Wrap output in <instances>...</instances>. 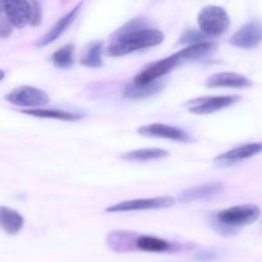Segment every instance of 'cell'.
Segmentation results:
<instances>
[{
    "mask_svg": "<svg viewBox=\"0 0 262 262\" xmlns=\"http://www.w3.org/2000/svg\"><path fill=\"white\" fill-rule=\"evenodd\" d=\"M136 248L143 252H166V251L171 250V245L165 239H161L159 237H154V235H140L137 237L135 243Z\"/></svg>",
    "mask_w": 262,
    "mask_h": 262,
    "instance_id": "obj_19",
    "label": "cell"
},
{
    "mask_svg": "<svg viewBox=\"0 0 262 262\" xmlns=\"http://www.w3.org/2000/svg\"><path fill=\"white\" fill-rule=\"evenodd\" d=\"M223 189H224V186H223L222 182H209V183L200 184V186L184 189L179 194V201L192 202L200 201V200H209L217 196L220 192H223Z\"/></svg>",
    "mask_w": 262,
    "mask_h": 262,
    "instance_id": "obj_14",
    "label": "cell"
},
{
    "mask_svg": "<svg viewBox=\"0 0 262 262\" xmlns=\"http://www.w3.org/2000/svg\"><path fill=\"white\" fill-rule=\"evenodd\" d=\"M164 33L158 28L145 27L140 20H130L115 35V40L107 46L106 55L123 56L143 49L160 45Z\"/></svg>",
    "mask_w": 262,
    "mask_h": 262,
    "instance_id": "obj_1",
    "label": "cell"
},
{
    "mask_svg": "<svg viewBox=\"0 0 262 262\" xmlns=\"http://www.w3.org/2000/svg\"><path fill=\"white\" fill-rule=\"evenodd\" d=\"M23 114L31 115V117L42 118V119H55L63 120V122H77L82 119V115L78 113L67 112V110L58 109H33V110H23Z\"/></svg>",
    "mask_w": 262,
    "mask_h": 262,
    "instance_id": "obj_16",
    "label": "cell"
},
{
    "mask_svg": "<svg viewBox=\"0 0 262 262\" xmlns=\"http://www.w3.org/2000/svg\"><path fill=\"white\" fill-rule=\"evenodd\" d=\"M102 51H104V43L101 41H94L89 43L81 58V64L89 68H100L102 66Z\"/></svg>",
    "mask_w": 262,
    "mask_h": 262,
    "instance_id": "obj_21",
    "label": "cell"
},
{
    "mask_svg": "<svg viewBox=\"0 0 262 262\" xmlns=\"http://www.w3.org/2000/svg\"><path fill=\"white\" fill-rule=\"evenodd\" d=\"M206 86L209 89H219V87L247 89L252 86V81L243 74L235 73V72H219V73L211 74L206 79Z\"/></svg>",
    "mask_w": 262,
    "mask_h": 262,
    "instance_id": "obj_12",
    "label": "cell"
},
{
    "mask_svg": "<svg viewBox=\"0 0 262 262\" xmlns=\"http://www.w3.org/2000/svg\"><path fill=\"white\" fill-rule=\"evenodd\" d=\"M261 216L260 207L253 204L228 207L216 214V222L225 228L248 227Z\"/></svg>",
    "mask_w": 262,
    "mask_h": 262,
    "instance_id": "obj_4",
    "label": "cell"
},
{
    "mask_svg": "<svg viewBox=\"0 0 262 262\" xmlns=\"http://www.w3.org/2000/svg\"><path fill=\"white\" fill-rule=\"evenodd\" d=\"M217 49V45L212 41H204V42L194 43V45H189L184 48L183 50L178 51L179 58L182 61L184 60H199V59L205 58V56L210 55L214 53Z\"/></svg>",
    "mask_w": 262,
    "mask_h": 262,
    "instance_id": "obj_17",
    "label": "cell"
},
{
    "mask_svg": "<svg viewBox=\"0 0 262 262\" xmlns=\"http://www.w3.org/2000/svg\"><path fill=\"white\" fill-rule=\"evenodd\" d=\"M169 152L163 148H140V150H133L129 152H125L120 156V159L127 161H137V163H146V161L160 160L166 158Z\"/></svg>",
    "mask_w": 262,
    "mask_h": 262,
    "instance_id": "obj_18",
    "label": "cell"
},
{
    "mask_svg": "<svg viewBox=\"0 0 262 262\" xmlns=\"http://www.w3.org/2000/svg\"><path fill=\"white\" fill-rule=\"evenodd\" d=\"M164 87V82L159 81L155 83L146 84V86H138V84L129 82V83L125 86L124 92H123V96L125 99L129 100H140L145 99V97L151 96V95L156 94V92L160 91Z\"/></svg>",
    "mask_w": 262,
    "mask_h": 262,
    "instance_id": "obj_20",
    "label": "cell"
},
{
    "mask_svg": "<svg viewBox=\"0 0 262 262\" xmlns=\"http://www.w3.org/2000/svg\"><path fill=\"white\" fill-rule=\"evenodd\" d=\"M179 63H182V59L179 58L178 53L169 55L166 58L151 63L146 66L141 72H138L137 76L133 78V83L138 86H146V84L155 83L160 81L161 77L168 74L173 68H176Z\"/></svg>",
    "mask_w": 262,
    "mask_h": 262,
    "instance_id": "obj_7",
    "label": "cell"
},
{
    "mask_svg": "<svg viewBox=\"0 0 262 262\" xmlns=\"http://www.w3.org/2000/svg\"><path fill=\"white\" fill-rule=\"evenodd\" d=\"M12 33V25L9 23V20L2 15V23H0V36L2 38H7L8 36Z\"/></svg>",
    "mask_w": 262,
    "mask_h": 262,
    "instance_id": "obj_24",
    "label": "cell"
},
{
    "mask_svg": "<svg viewBox=\"0 0 262 262\" xmlns=\"http://www.w3.org/2000/svg\"><path fill=\"white\" fill-rule=\"evenodd\" d=\"M262 152V141L261 142H248L237 146L227 152L220 154L214 159V164L217 168H229V166L237 165L242 161L248 160L253 156Z\"/></svg>",
    "mask_w": 262,
    "mask_h": 262,
    "instance_id": "obj_10",
    "label": "cell"
},
{
    "mask_svg": "<svg viewBox=\"0 0 262 262\" xmlns=\"http://www.w3.org/2000/svg\"><path fill=\"white\" fill-rule=\"evenodd\" d=\"M4 99L12 105L27 107V110L42 109L49 104L50 97L43 90L33 86H19L5 94Z\"/></svg>",
    "mask_w": 262,
    "mask_h": 262,
    "instance_id": "obj_5",
    "label": "cell"
},
{
    "mask_svg": "<svg viewBox=\"0 0 262 262\" xmlns=\"http://www.w3.org/2000/svg\"><path fill=\"white\" fill-rule=\"evenodd\" d=\"M206 35L201 32V31L197 30H187L184 31V33L182 35V37L179 38V43H188L189 45H194V43L204 42Z\"/></svg>",
    "mask_w": 262,
    "mask_h": 262,
    "instance_id": "obj_23",
    "label": "cell"
},
{
    "mask_svg": "<svg viewBox=\"0 0 262 262\" xmlns=\"http://www.w3.org/2000/svg\"><path fill=\"white\" fill-rule=\"evenodd\" d=\"M138 135L145 137L164 138V140L177 141V142H189L192 140L186 130L174 125L164 124V123H151L137 128Z\"/></svg>",
    "mask_w": 262,
    "mask_h": 262,
    "instance_id": "obj_11",
    "label": "cell"
},
{
    "mask_svg": "<svg viewBox=\"0 0 262 262\" xmlns=\"http://www.w3.org/2000/svg\"><path fill=\"white\" fill-rule=\"evenodd\" d=\"M74 50L76 46L73 43H67L55 51L51 55V63L60 69H69L74 64Z\"/></svg>",
    "mask_w": 262,
    "mask_h": 262,
    "instance_id": "obj_22",
    "label": "cell"
},
{
    "mask_svg": "<svg viewBox=\"0 0 262 262\" xmlns=\"http://www.w3.org/2000/svg\"><path fill=\"white\" fill-rule=\"evenodd\" d=\"M0 225L7 234L15 235L23 229L25 217L17 210L2 206V209H0Z\"/></svg>",
    "mask_w": 262,
    "mask_h": 262,
    "instance_id": "obj_15",
    "label": "cell"
},
{
    "mask_svg": "<svg viewBox=\"0 0 262 262\" xmlns=\"http://www.w3.org/2000/svg\"><path fill=\"white\" fill-rule=\"evenodd\" d=\"M82 5H83L82 3H78V4H76V7L72 8V9L69 10L66 15H63L61 18H59V19L56 20L55 25H54L53 27H51L50 30H49L48 32L42 36V37L38 38V41L36 42V45L46 46V45H49V43L54 42L56 38L60 37V36L66 32L67 28H68L69 26L74 22V19L77 18V15H78L79 12H81Z\"/></svg>",
    "mask_w": 262,
    "mask_h": 262,
    "instance_id": "obj_13",
    "label": "cell"
},
{
    "mask_svg": "<svg viewBox=\"0 0 262 262\" xmlns=\"http://www.w3.org/2000/svg\"><path fill=\"white\" fill-rule=\"evenodd\" d=\"M239 100V96H202L187 102L186 107L191 114L207 115L227 109Z\"/></svg>",
    "mask_w": 262,
    "mask_h": 262,
    "instance_id": "obj_9",
    "label": "cell"
},
{
    "mask_svg": "<svg viewBox=\"0 0 262 262\" xmlns=\"http://www.w3.org/2000/svg\"><path fill=\"white\" fill-rule=\"evenodd\" d=\"M3 15L15 28H23L27 25H40L42 18L41 4L27 0H5L2 3Z\"/></svg>",
    "mask_w": 262,
    "mask_h": 262,
    "instance_id": "obj_2",
    "label": "cell"
},
{
    "mask_svg": "<svg viewBox=\"0 0 262 262\" xmlns=\"http://www.w3.org/2000/svg\"><path fill=\"white\" fill-rule=\"evenodd\" d=\"M177 200L171 196L150 197V199H136L118 202L106 207V212H129L142 211V210H160L174 206Z\"/></svg>",
    "mask_w": 262,
    "mask_h": 262,
    "instance_id": "obj_6",
    "label": "cell"
},
{
    "mask_svg": "<svg viewBox=\"0 0 262 262\" xmlns=\"http://www.w3.org/2000/svg\"><path fill=\"white\" fill-rule=\"evenodd\" d=\"M230 45L243 50H252L262 43V20L251 19L235 31L229 38Z\"/></svg>",
    "mask_w": 262,
    "mask_h": 262,
    "instance_id": "obj_8",
    "label": "cell"
},
{
    "mask_svg": "<svg viewBox=\"0 0 262 262\" xmlns=\"http://www.w3.org/2000/svg\"><path fill=\"white\" fill-rule=\"evenodd\" d=\"M199 28L204 35L217 37L230 26V17L227 10L219 5H206L197 15Z\"/></svg>",
    "mask_w": 262,
    "mask_h": 262,
    "instance_id": "obj_3",
    "label": "cell"
}]
</instances>
